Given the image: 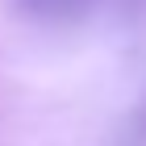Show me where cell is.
<instances>
[{"instance_id":"6da1fadb","label":"cell","mask_w":146,"mask_h":146,"mask_svg":"<svg viewBox=\"0 0 146 146\" xmlns=\"http://www.w3.org/2000/svg\"><path fill=\"white\" fill-rule=\"evenodd\" d=\"M13 4L42 25H84V21L146 9V0H13Z\"/></svg>"},{"instance_id":"7a4b0ae2","label":"cell","mask_w":146,"mask_h":146,"mask_svg":"<svg viewBox=\"0 0 146 146\" xmlns=\"http://www.w3.org/2000/svg\"><path fill=\"white\" fill-rule=\"evenodd\" d=\"M142 129H146V113H142Z\"/></svg>"}]
</instances>
